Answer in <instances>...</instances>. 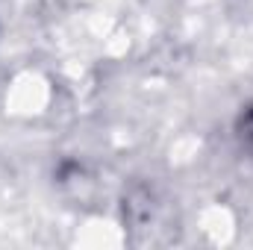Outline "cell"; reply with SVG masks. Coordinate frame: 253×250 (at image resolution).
Here are the masks:
<instances>
[{
	"label": "cell",
	"mask_w": 253,
	"mask_h": 250,
	"mask_svg": "<svg viewBox=\"0 0 253 250\" xmlns=\"http://www.w3.org/2000/svg\"><path fill=\"white\" fill-rule=\"evenodd\" d=\"M245 129H248V135L253 138V112L248 115V121H245Z\"/></svg>",
	"instance_id": "cell-1"
}]
</instances>
